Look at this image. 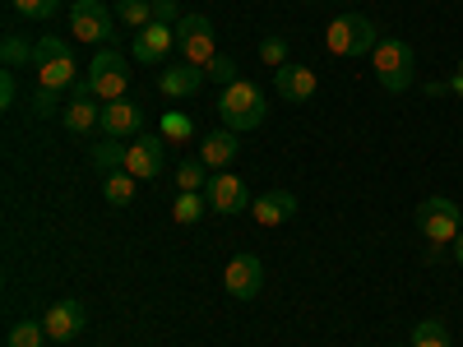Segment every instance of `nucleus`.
I'll return each mask as SVG.
<instances>
[{
    "label": "nucleus",
    "mask_w": 463,
    "mask_h": 347,
    "mask_svg": "<svg viewBox=\"0 0 463 347\" xmlns=\"http://www.w3.org/2000/svg\"><path fill=\"white\" fill-rule=\"evenodd\" d=\"M371 70L384 93H408L417 80V56L403 37H380V47L371 52Z\"/></svg>",
    "instance_id": "f257e3e1"
},
{
    "label": "nucleus",
    "mask_w": 463,
    "mask_h": 347,
    "mask_svg": "<svg viewBox=\"0 0 463 347\" xmlns=\"http://www.w3.org/2000/svg\"><path fill=\"white\" fill-rule=\"evenodd\" d=\"M325 47L343 61H362L380 47V28L366 19V14H338L329 28H325Z\"/></svg>",
    "instance_id": "f03ea898"
},
{
    "label": "nucleus",
    "mask_w": 463,
    "mask_h": 347,
    "mask_svg": "<svg viewBox=\"0 0 463 347\" xmlns=\"http://www.w3.org/2000/svg\"><path fill=\"white\" fill-rule=\"evenodd\" d=\"M218 116H222V126L227 130H255L264 116H269V102H264V93L250 84V80H237L232 89H222L218 93Z\"/></svg>",
    "instance_id": "7ed1b4c3"
},
{
    "label": "nucleus",
    "mask_w": 463,
    "mask_h": 347,
    "mask_svg": "<svg viewBox=\"0 0 463 347\" xmlns=\"http://www.w3.org/2000/svg\"><path fill=\"white\" fill-rule=\"evenodd\" d=\"M33 47H37V89H52V93L74 89V56L61 37L47 33V37H37Z\"/></svg>",
    "instance_id": "20e7f679"
},
{
    "label": "nucleus",
    "mask_w": 463,
    "mask_h": 347,
    "mask_svg": "<svg viewBox=\"0 0 463 347\" xmlns=\"http://www.w3.org/2000/svg\"><path fill=\"white\" fill-rule=\"evenodd\" d=\"M417 231L427 237L431 246H454V237L463 231V209L445 195H431L417 204Z\"/></svg>",
    "instance_id": "39448f33"
},
{
    "label": "nucleus",
    "mask_w": 463,
    "mask_h": 347,
    "mask_svg": "<svg viewBox=\"0 0 463 347\" xmlns=\"http://www.w3.org/2000/svg\"><path fill=\"white\" fill-rule=\"evenodd\" d=\"M84 80L93 84V98L116 102V98H126V89H130V65H126L121 52L98 47V56L89 61V74H84Z\"/></svg>",
    "instance_id": "423d86ee"
},
{
    "label": "nucleus",
    "mask_w": 463,
    "mask_h": 347,
    "mask_svg": "<svg viewBox=\"0 0 463 347\" xmlns=\"http://www.w3.org/2000/svg\"><path fill=\"white\" fill-rule=\"evenodd\" d=\"M70 28L80 42H93V47H107L116 28H111V10L102 5V0H74L70 5Z\"/></svg>",
    "instance_id": "0eeeda50"
},
{
    "label": "nucleus",
    "mask_w": 463,
    "mask_h": 347,
    "mask_svg": "<svg viewBox=\"0 0 463 347\" xmlns=\"http://www.w3.org/2000/svg\"><path fill=\"white\" fill-rule=\"evenodd\" d=\"M176 52L185 56V65H209L213 52V23L204 14H181L176 23Z\"/></svg>",
    "instance_id": "6e6552de"
},
{
    "label": "nucleus",
    "mask_w": 463,
    "mask_h": 347,
    "mask_svg": "<svg viewBox=\"0 0 463 347\" xmlns=\"http://www.w3.org/2000/svg\"><path fill=\"white\" fill-rule=\"evenodd\" d=\"M222 287H227L232 301H255L260 287H264V264H260V255H250V250L232 255L227 268H222Z\"/></svg>",
    "instance_id": "1a4fd4ad"
},
{
    "label": "nucleus",
    "mask_w": 463,
    "mask_h": 347,
    "mask_svg": "<svg viewBox=\"0 0 463 347\" xmlns=\"http://www.w3.org/2000/svg\"><path fill=\"white\" fill-rule=\"evenodd\" d=\"M167 167V139L163 135H139L126 153V172L135 181H153V176H163Z\"/></svg>",
    "instance_id": "9d476101"
},
{
    "label": "nucleus",
    "mask_w": 463,
    "mask_h": 347,
    "mask_svg": "<svg viewBox=\"0 0 463 347\" xmlns=\"http://www.w3.org/2000/svg\"><path fill=\"white\" fill-rule=\"evenodd\" d=\"M204 195H209V209L213 213H246L255 200H250V190L241 176H232V172H213L209 185H204Z\"/></svg>",
    "instance_id": "9b49d317"
},
{
    "label": "nucleus",
    "mask_w": 463,
    "mask_h": 347,
    "mask_svg": "<svg viewBox=\"0 0 463 347\" xmlns=\"http://www.w3.org/2000/svg\"><path fill=\"white\" fill-rule=\"evenodd\" d=\"M144 107L139 102H126V98H116V102H102V135L107 139H139L144 135Z\"/></svg>",
    "instance_id": "f8f14e48"
},
{
    "label": "nucleus",
    "mask_w": 463,
    "mask_h": 347,
    "mask_svg": "<svg viewBox=\"0 0 463 347\" xmlns=\"http://www.w3.org/2000/svg\"><path fill=\"white\" fill-rule=\"evenodd\" d=\"M130 52H135L139 65H163L176 52V23H148V28H139Z\"/></svg>",
    "instance_id": "ddd939ff"
},
{
    "label": "nucleus",
    "mask_w": 463,
    "mask_h": 347,
    "mask_svg": "<svg viewBox=\"0 0 463 347\" xmlns=\"http://www.w3.org/2000/svg\"><path fill=\"white\" fill-rule=\"evenodd\" d=\"M43 324H47V338L52 342H74L84 329H89V311L80 301H56L52 311L43 315Z\"/></svg>",
    "instance_id": "4468645a"
},
{
    "label": "nucleus",
    "mask_w": 463,
    "mask_h": 347,
    "mask_svg": "<svg viewBox=\"0 0 463 347\" xmlns=\"http://www.w3.org/2000/svg\"><path fill=\"white\" fill-rule=\"evenodd\" d=\"M274 89H279L283 102H311L316 89H320V80H316L311 65H292V61H288L283 70H274Z\"/></svg>",
    "instance_id": "2eb2a0df"
},
{
    "label": "nucleus",
    "mask_w": 463,
    "mask_h": 347,
    "mask_svg": "<svg viewBox=\"0 0 463 347\" xmlns=\"http://www.w3.org/2000/svg\"><path fill=\"white\" fill-rule=\"evenodd\" d=\"M204 65H163V74H158V89L167 93V98H195L200 89H204Z\"/></svg>",
    "instance_id": "dca6fc26"
},
{
    "label": "nucleus",
    "mask_w": 463,
    "mask_h": 347,
    "mask_svg": "<svg viewBox=\"0 0 463 347\" xmlns=\"http://www.w3.org/2000/svg\"><path fill=\"white\" fill-rule=\"evenodd\" d=\"M237 153H241V139H237V130H227V126L200 139V163H204L209 172H222L232 158H237Z\"/></svg>",
    "instance_id": "f3484780"
},
{
    "label": "nucleus",
    "mask_w": 463,
    "mask_h": 347,
    "mask_svg": "<svg viewBox=\"0 0 463 347\" xmlns=\"http://www.w3.org/2000/svg\"><path fill=\"white\" fill-rule=\"evenodd\" d=\"M297 213V195L292 190H269V195H260L255 204H250V218L260 222V227H279V222H288Z\"/></svg>",
    "instance_id": "a211bd4d"
},
{
    "label": "nucleus",
    "mask_w": 463,
    "mask_h": 347,
    "mask_svg": "<svg viewBox=\"0 0 463 347\" xmlns=\"http://www.w3.org/2000/svg\"><path fill=\"white\" fill-rule=\"evenodd\" d=\"M61 121H65L70 135H98V130H102V102H93V98H74V102H65Z\"/></svg>",
    "instance_id": "6ab92c4d"
},
{
    "label": "nucleus",
    "mask_w": 463,
    "mask_h": 347,
    "mask_svg": "<svg viewBox=\"0 0 463 347\" xmlns=\"http://www.w3.org/2000/svg\"><path fill=\"white\" fill-rule=\"evenodd\" d=\"M126 153H130V144H121V139H102V144H93V167H98L102 176L126 172Z\"/></svg>",
    "instance_id": "aec40b11"
},
{
    "label": "nucleus",
    "mask_w": 463,
    "mask_h": 347,
    "mask_svg": "<svg viewBox=\"0 0 463 347\" xmlns=\"http://www.w3.org/2000/svg\"><path fill=\"white\" fill-rule=\"evenodd\" d=\"M135 176L130 172H111V176H102V200L111 204V209H126L130 200H135Z\"/></svg>",
    "instance_id": "412c9836"
},
{
    "label": "nucleus",
    "mask_w": 463,
    "mask_h": 347,
    "mask_svg": "<svg viewBox=\"0 0 463 347\" xmlns=\"http://www.w3.org/2000/svg\"><path fill=\"white\" fill-rule=\"evenodd\" d=\"M204 209H209V195H204V190H181L176 204H172V218H176L181 227H190V222L204 218Z\"/></svg>",
    "instance_id": "4be33fe9"
},
{
    "label": "nucleus",
    "mask_w": 463,
    "mask_h": 347,
    "mask_svg": "<svg viewBox=\"0 0 463 347\" xmlns=\"http://www.w3.org/2000/svg\"><path fill=\"white\" fill-rule=\"evenodd\" d=\"M0 61H5V70H19V65H37V47H28L19 33H5V42H0Z\"/></svg>",
    "instance_id": "5701e85b"
},
{
    "label": "nucleus",
    "mask_w": 463,
    "mask_h": 347,
    "mask_svg": "<svg viewBox=\"0 0 463 347\" xmlns=\"http://www.w3.org/2000/svg\"><path fill=\"white\" fill-rule=\"evenodd\" d=\"M116 19H121L126 28H148L153 23V0H116Z\"/></svg>",
    "instance_id": "b1692460"
},
{
    "label": "nucleus",
    "mask_w": 463,
    "mask_h": 347,
    "mask_svg": "<svg viewBox=\"0 0 463 347\" xmlns=\"http://www.w3.org/2000/svg\"><path fill=\"white\" fill-rule=\"evenodd\" d=\"M43 342H47L43 320H19V324H10V338H5V347H43Z\"/></svg>",
    "instance_id": "393cba45"
},
{
    "label": "nucleus",
    "mask_w": 463,
    "mask_h": 347,
    "mask_svg": "<svg viewBox=\"0 0 463 347\" xmlns=\"http://www.w3.org/2000/svg\"><path fill=\"white\" fill-rule=\"evenodd\" d=\"M408 347H449L445 320H421V324H412V342H408Z\"/></svg>",
    "instance_id": "a878e982"
},
{
    "label": "nucleus",
    "mask_w": 463,
    "mask_h": 347,
    "mask_svg": "<svg viewBox=\"0 0 463 347\" xmlns=\"http://www.w3.org/2000/svg\"><path fill=\"white\" fill-rule=\"evenodd\" d=\"M158 135H163V139H176V144H181V139H195V121H190V116H181V111H167L163 126H158Z\"/></svg>",
    "instance_id": "bb28decb"
},
{
    "label": "nucleus",
    "mask_w": 463,
    "mask_h": 347,
    "mask_svg": "<svg viewBox=\"0 0 463 347\" xmlns=\"http://www.w3.org/2000/svg\"><path fill=\"white\" fill-rule=\"evenodd\" d=\"M204 74H209V80L218 84V89H232V84H237V61H232V56H213L209 65H204Z\"/></svg>",
    "instance_id": "cd10ccee"
},
{
    "label": "nucleus",
    "mask_w": 463,
    "mask_h": 347,
    "mask_svg": "<svg viewBox=\"0 0 463 347\" xmlns=\"http://www.w3.org/2000/svg\"><path fill=\"white\" fill-rule=\"evenodd\" d=\"M204 185H209V167H204L200 158L176 167V190H204Z\"/></svg>",
    "instance_id": "c85d7f7f"
},
{
    "label": "nucleus",
    "mask_w": 463,
    "mask_h": 347,
    "mask_svg": "<svg viewBox=\"0 0 463 347\" xmlns=\"http://www.w3.org/2000/svg\"><path fill=\"white\" fill-rule=\"evenodd\" d=\"M260 61L274 65V70H283V65H288V42H283V37H274V33L260 37Z\"/></svg>",
    "instance_id": "c756f323"
},
{
    "label": "nucleus",
    "mask_w": 463,
    "mask_h": 347,
    "mask_svg": "<svg viewBox=\"0 0 463 347\" xmlns=\"http://www.w3.org/2000/svg\"><path fill=\"white\" fill-rule=\"evenodd\" d=\"M14 10L28 14V19H52L61 10V0H14Z\"/></svg>",
    "instance_id": "7c9ffc66"
},
{
    "label": "nucleus",
    "mask_w": 463,
    "mask_h": 347,
    "mask_svg": "<svg viewBox=\"0 0 463 347\" xmlns=\"http://www.w3.org/2000/svg\"><path fill=\"white\" fill-rule=\"evenodd\" d=\"M56 98H61V93H52V89H37V93H33V116H37V121H52V116L61 111Z\"/></svg>",
    "instance_id": "2f4dec72"
},
{
    "label": "nucleus",
    "mask_w": 463,
    "mask_h": 347,
    "mask_svg": "<svg viewBox=\"0 0 463 347\" xmlns=\"http://www.w3.org/2000/svg\"><path fill=\"white\" fill-rule=\"evenodd\" d=\"M19 102V84H14V70H5V74H0V107H14Z\"/></svg>",
    "instance_id": "473e14b6"
},
{
    "label": "nucleus",
    "mask_w": 463,
    "mask_h": 347,
    "mask_svg": "<svg viewBox=\"0 0 463 347\" xmlns=\"http://www.w3.org/2000/svg\"><path fill=\"white\" fill-rule=\"evenodd\" d=\"M153 23H181L176 0H153Z\"/></svg>",
    "instance_id": "72a5a7b5"
},
{
    "label": "nucleus",
    "mask_w": 463,
    "mask_h": 347,
    "mask_svg": "<svg viewBox=\"0 0 463 347\" xmlns=\"http://www.w3.org/2000/svg\"><path fill=\"white\" fill-rule=\"evenodd\" d=\"M445 93H449V84H445V80H431V84H427V98H431V102H436V98H445Z\"/></svg>",
    "instance_id": "f704fd0d"
},
{
    "label": "nucleus",
    "mask_w": 463,
    "mask_h": 347,
    "mask_svg": "<svg viewBox=\"0 0 463 347\" xmlns=\"http://www.w3.org/2000/svg\"><path fill=\"white\" fill-rule=\"evenodd\" d=\"M445 84H449V93H454V98H463V80H458V74H449Z\"/></svg>",
    "instance_id": "c9c22d12"
},
{
    "label": "nucleus",
    "mask_w": 463,
    "mask_h": 347,
    "mask_svg": "<svg viewBox=\"0 0 463 347\" xmlns=\"http://www.w3.org/2000/svg\"><path fill=\"white\" fill-rule=\"evenodd\" d=\"M454 259L463 264V231H458V237H454Z\"/></svg>",
    "instance_id": "e433bc0d"
},
{
    "label": "nucleus",
    "mask_w": 463,
    "mask_h": 347,
    "mask_svg": "<svg viewBox=\"0 0 463 347\" xmlns=\"http://www.w3.org/2000/svg\"><path fill=\"white\" fill-rule=\"evenodd\" d=\"M454 74H458V80H463V61H458V70H454Z\"/></svg>",
    "instance_id": "4c0bfd02"
}]
</instances>
